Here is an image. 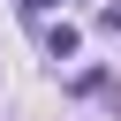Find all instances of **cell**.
<instances>
[{"instance_id": "2", "label": "cell", "mask_w": 121, "mask_h": 121, "mask_svg": "<svg viewBox=\"0 0 121 121\" xmlns=\"http://www.w3.org/2000/svg\"><path fill=\"white\" fill-rule=\"evenodd\" d=\"M98 30H106V38H121V8H98Z\"/></svg>"}, {"instance_id": "1", "label": "cell", "mask_w": 121, "mask_h": 121, "mask_svg": "<svg viewBox=\"0 0 121 121\" xmlns=\"http://www.w3.org/2000/svg\"><path fill=\"white\" fill-rule=\"evenodd\" d=\"M76 45H83V38H76V23H53V30H45V53H53V60H68Z\"/></svg>"}, {"instance_id": "3", "label": "cell", "mask_w": 121, "mask_h": 121, "mask_svg": "<svg viewBox=\"0 0 121 121\" xmlns=\"http://www.w3.org/2000/svg\"><path fill=\"white\" fill-rule=\"evenodd\" d=\"M15 8H23V23H45V8H53V0H15Z\"/></svg>"}]
</instances>
